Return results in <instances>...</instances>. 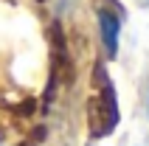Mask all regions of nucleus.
Instances as JSON below:
<instances>
[{"mask_svg": "<svg viewBox=\"0 0 149 146\" xmlns=\"http://www.w3.org/2000/svg\"><path fill=\"white\" fill-rule=\"evenodd\" d=\"M96 93L87 101V127L93 138H107L118 124V101H116V87L110 81L107 70L96 65Z\"/></svg>", "mask_w": 149, "mask_h": 146, "instance_id": "1", "label": "nucleus"}, {"mask_svg": "<svg viewBox=\"0 0 149 146\" xmlns=\"http://www.w3.org/2000/svg\"><path fill=\"white\" fill-rule=\"evenodd\" d=\"M99 31H101V42H104V51L107 56L113 59L118 54V34H121V14L118 11H110V8L99 6Z\"/></svg>", "mask_w": 149, "mask_h": 146, "instance_id": "2", "label": "nucleus"}]
</instances>
